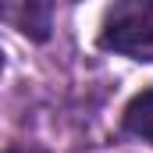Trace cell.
<instances>
[{
    "label": "cell",
    "instance_id": "obj_2",
    "mask_svg": "<svg viewBox=\"0 0 153 153\" xmlns=\"http://www.w3.org/2000/svg\"><path fill=\"white\" fill-rule=\"evenodd\" d=\"M125 132H132L135 139L153 143V89H143L125 107Z\"/></svg>",
    "mask_w": 153,
    "mask_h": 153
},
{
    "label": "cell",
    "instance_id": "obj_3",
    "mask_svg": "<svg viewBox=\"0 0 153 153\" xmlns=\"http://www.w3.org/2000/svg\"><path fill=\"white\" fill-rule=\"evenodd\" d=\"M0 71H4V53H0Z\"/></svg>",
    "mask_w": 153,
    "mask_h": 153
},
{
    "label": "cell",
    "instance_id": "obj_1",
    "mask_svg": "<svg viewBox=\"0 0 153 153\" xmlns=\"http://www.w3.org/2000/svg\"><path fill=\"white\" fill-rule=\"evenodd\" d=\"M100 46L132 61H153V0H114L103 18Z\"/></svg>",
    "mask_w": 153,
    "mask_h": 153
}]
</instances>
